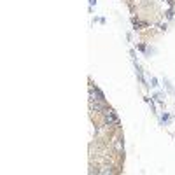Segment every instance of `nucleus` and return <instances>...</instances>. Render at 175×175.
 <instances>
[{
    "label": "nucleus",
    "mask_w": 175,
    "mask_h": 175,
    "mask_svg": "<svg viewBox=\"0 0 175 175\" xmlns=\"http://www.w3.org/2000/svg\"><path fill=\"white\" fill-rule=\"evenodd\" d=\"M105 121H107V123H116V117L112 116V112H107V114H105Z\"/></svg>",
    "instance_id": "obj_1"
}]
</instances>
